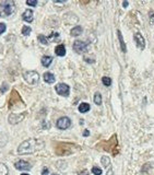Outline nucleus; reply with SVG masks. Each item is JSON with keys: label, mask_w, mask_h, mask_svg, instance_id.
I'll use <instances>...</instances> for the list:
<instances>
[{"label": "nucleus", "mask_w": 154, "mask_h": 175, "mask_svg": "<svg viewBox=\"0 0 154 175\" xmlns=\"http://www.w3.org/2000/svg\"><path fill=\"white\" fill-rule=\"evenodd\" d=\"M44 147V142L38 139H29L25 140L19 146L18 153L19 154H31L35 151L40 150Z\"/></svg>", "instance_id": "obj_1"}, {"label": "nucleus", "mask_w": 154, "mask_h": 175, "mask_svg": "<svg viewBox=\"0 0 154 175\" xmlns=\"http://www.w3.org/2000/svg\"><path fill=\"white\" fill-rule=\"evenodd\" d=\"M15 9V4L12 0H6L0 2V17L6 18L13 13Z\"/></svg>", "instance_id": "obj_2"}, {"label": "nucleus", "mask_w": 154, "mask_h": 175, "mask_svg": "<svg viewBox=\"0 0 154 175\" xmlns=\"http://www.w3.org/2000/svg\"><path fill=\"white\" fill-rule=\"evenodd\" d=\"M23 78L29 84H36L40 81V75L36 71H26L23 75Z\"/></svg>", "instance_id": "obj_3"}, {"label": "nucleus", "mask_w": 154, "mask_h": 175, "mask_svg": "<svg viewBox=\"0 0 154 175\" xmlns=\"http://www.w3.org/2000/svg\"><path fill=\"white\" fill-rule=\"evenodd\" d=\"M55 90L61 97H68L69 92H70V86L66 83H58L57 86H55Z\"/></svg>", "instance_id": "obj_4"}, {"label": "nucleus", "mask_w": 154, "mask_h": 175, "mask_svg": "<svg viewBox=\"0 0 154 175\" xmlns=\"http://www.w3.org/2000/svg\"><path fill=\"white\" fill-rule=\"evenodd\" d=\"M87 47H89V44L81 42V41H75L74 43H73V50L78 54L85 53L86 50H87Z\"/></svg>", "instance_id": "obj_5"}, {"label": "nucleus", "mask_w": 154, "mask_h": 175, "mask_svg": "<svg viewBox=\"0 0 154 175\" xmlns=\"http://www.w3.org/2000/svg\"><path fill=\"white\" fill-rule=\"evenodd\" d=\"M56 126H57V128L61 129V130H65V129H68L71 126V121L68 117H60L57 121Z\"/></svg>", "instance_id": "obj_6"}, {"label": "nucleus", "mask_w": 154, "mask_h": 175, "mask_svg": "<svg viewBox=\"0 0 154 175\" xmlns=\"http://www.w3.org/2000/svg\"><path fill=\"white\" fill-rule=\"evenodd\" d=\"M14 168L19 171H29L32 168V165L30 164L27 161H24V160H20L18 162H15L14 164Z\"/></svg>", "instance_id": "obj_7"}, {"label": "nucleus", "mask_w": 154, "mask_h": 175, "mask_svg": "<svg viewBox=\"0 0 154 175\" xmlns=\"http://www.w3.org/2000/svg\"><path fill=\"white\" fill-rule=\"evenodd\" d=\"M133 38L136 41L137 46L139 47L140 49H144V47H145V41H144L143 36L141 35L140 33H136V34L133 35Z\"/></svg>", "instance_id": "obj_8"}, {"label": "nucleus", "mask_w": 154, "mask_h": 175, "mask_svg": "<svg viewBox=\"0 0 154 175\" xmlns=\"http://www.w3.org/2000/svg\"><path fill=\"white\" fill-rule=\"evenodd\" d=\"M25 116V113H22V114H17V113H12V114L10 115V117H9V122H10V124H18V123H20L24 118Z\"/></svg>", "instance_id": "obj_9"}, {"label": "nucleus", "mask_w": 154, "mask_h": 175, "mask_svg": "<svg viewBox=\"0 0 154 175\" xmlns=\"http://www.w3.org/2000/svg\"><path fill=\"white\" fill-rule=\"evenodd\" d=\"M23 20L29 22V23L33 21V11L31 9H27V10L24 11V13H23Z\"/></svg>", "instance_id": "obj_10"}, {"label": "nucleus", "mask_w": 154, "mask_h": 175, "mask_svg": "<svg viewBox=\"0 0 154 175\" xmlns=\"http://www.w3.org/2000/svg\"><path fill=\"white\" fill-rule=\"evenodd\" d=\"M44 80H45V82L47 83H54L56 78H55V76L53 73H50V72H45L43 76Z\"/></svg>", "instance_id": "obj_11"}, {"label": "nucleus", "mask_w": 154, "mask_h": 175, "mask_svg": "<svg viewBox=\"0 0 154 175\" xmlns=\"http://www.w3.org/2000/svg\"><path fill=\"white\" fill-rule=\"evenodd\" d=\"M55 53H56L57 56H60V57L65 56L66 55V47L64 46V45H58V46H56V48H55Z\"/></svg>", "instance_id": "obj_12"}, {"label": "nucleus", "mask_w": 154, "mask_h": 175, "mask_svg": "<svg viewBox=\"0 0 154 175\" xmlns=\"http://www.w3.org/2000/svg\"><path fill=\"white\" fill-rule=\"evenodd\" d=\"M82 28L80 26V25H77V26H74L73 29L71 30V32H70V34H71L72 36H79L82 34Z\"/></svg>", "instance_id": "obj_13"}, {"label": "nucleus", "mask_w": 154, "mask_h": 175, "mask_svg": "<svg viewBox=\"0 0 154 175\" xmlns=\"http://www.w3.org/2000/svg\"><path fill=\"white\" fill-rule=\"evenodd\" d=\"M51 62H53V57H50V56H44V57H42V65H43L44 67H49Z\"/></svg>", "instance_id": "obj_14"}, {"label": "nucleus", "mask_w": 154, "mask_h": 175, "mask_svg": "<svg viewBox=\"0 0 154 175\" xmlns=\"http://www.w3.org/2000/svg\"><path fill=\"white\" fill-rule=\"evenodd\" d=\"M90 104L89 103H81L79 105V112L80 113H86V112H89L90 111Z\"/></svg>", "instance_id": "obj_15"}, {"label": "nucleus", "mask_w": 154, "mask_h": 175, "mask_svg": "<svg viewBox=\"0 0 154 175\" xmlns=\"http://www.w3.org/2000/svg\"><path fill=\"white\" fill-rule=\"evenodd\" d=\"M117 34H118V38H119V42H120V47H121V50L124 52V53H126L127 49H126V45H125V42H124V38H122L121 32H120V31H117Z\"/></svg>", "instance_id": "obj_16"}, {"label": "nucleus", "mask_w": 154, "mask_h": 175, "mask_svg": "<svg viewBox=\"0 0 154 175\" xmlns=\"http://www.w3.org/2000/svg\"><path fill=\"white\" fill-rule=\"evenodd\" d=\"M94 103L96 105H100L102 104V95L100 92H96L94 94Z\"/></svg>", "instance_id": "obj_17"}, {"label": "nucleus", "mask_w": 154, "mask_h": 175, "mask_svg": "<svg viewBox=\"0 0 154 175\" xmlns=\"http://www.w3.org/2000/svg\"><path fill=\"white\" fill-rule=\"evenodd\" d=\"M100 162H102V164H103L104 168H108L111 165V160H109L108 157H103L100 159Z\"/></svg>", "instance_id": "obj_18"}, {"label": "nucleus", "mask_w": 154, "mask_h": 175, "mask_svg": "<svg viewBox=\"0 0 154 175\" xmlns=\"http://www.w3.org/2000/svg\"><path fill=\"white\" fill-rule=\"evenodd\" d=\"M31 32H32V29H31L30 26H23V28H22V34L24 36L30 35Z\"/></svg>", "instance_id": "obj_19"}, {"label": "nucleus", "mask_w": 154, "mask_h": 175, "mask_svg": "<svg viewBox=\"0 0 154 175\" xmlns=\"http://www.w3.org/2000/svg\"><path fill=\"white\" fill-rule=\"evenodd\" d=\"M0 175H8V168L4 163H0Z\"/></svg>", "instance_id": "obj_20"}, {"label": "nucleus", "mask_w": 154, "mask_h": 175, "mask_svg": "<svg viewBox=\"0 0 154 175\" xmlns=\"http://www.w3.org/2000/svg\"><path fill=\"white\" fill-rule=\"evenodd\" d=\"M102 82H103L104 86H109L111 84V79L108 78V77H103V78H102Z\"/></svg>", "instance_id": "obj_21"}, {"label": "nucleus", "mask_w": 154, "mask_h": 175, "mask_svg": "<svg viewBox=\"0 0 154 175\" xmlns=\"http://www.w3.org/2000/svg\"><path fill=\"white\" fill-rule=\"evenodd\" d=\"M38 41H40V43L43 44V45H48V41H47V38H46V36H44V35H38Z\"/></svg>", "instance_id": "obj_22"}, {"label": "nucleus", "mask_w": 154, "mask_h": 175, "mask_svg": "<svg viewBox=\"0 0 154 175\" xmlns=\"http://www.w3.org/2000/svg\"><path fill=\"white\" fill-rule=\"evenodd\" d=\"M92 173H93L94 175H102V170H100V168H97V166H93Z\"/></svg>", "instance_id": "obj_23"}, {"label": "nucleus", "mask_w": 154, "mask_h": 175, "mask_svg": "<svg viewBox=\"0 0 154 175\" xmlns=\"http://www.w3.org/2000/svg\"><path fill=\"white\" fill-rule=\"evenodd\" d=\"M8 88H9V86H8L6 82H4V83H2V86H1V88H0V92L4 93L8 90Z\"/></svg>", "instance_id": "obj_24"}, {"label": "nucleus", "mask_w": 154, "mask_h": 175, "mask_svg": "<svg viewBox=\"0 0 154 175\" xmlns=\"http://www.w3.org/2000/svg\"><path fill=\"white\" fill-rule=\"evenodd\" d=\"M26 4H27V6H31V7H36L37 1H36V0H27V1H26Z\"/></svg>", "instance_id": "obj_25"}, {"label": "nucleus", "mask_w": 154, "mask_h": 175, "mask_svg": "<svg viewBox=\"0 0 154 175\" xmlns=\"http://www.w3.org/2000/svg\"><path fill=\"white\" fill-rule=\"evenodd\" d=\"M7 30V26H6V24L4 23H0V34H2V33L4 32Z\"/></svg>", "instance_id": "obj_26"}, {"label": "nucleus", "mask_w": 154, "mask_h": 175, "mask_svg": "<svg viewBox=\"0 0 154 175\" xmlns=\"http://www.w3.org/2000/svg\"><path fill=\"white\" fill-rule=\"evenodd\" d=\"M150 21L151 23H154V12H151L150 13Z\"/></svg>", "instance_id": "obj_27"}, {"label": "nucleus", "mask_w": 154, "mask_h": 175, "mask_svg": "<svg viewBox=\"0 0 154 175\" xmlns=\"http://www.w3.org/2000/svg\"><path fill=\"white\" fill-rule=\"evenodd\" d=\"M42 175H48V168H43V172H42Z\"/></svg>", "instance_id": "obj_28"}, {"label": "nucleus", "mask_w": 154, "mask_h": 175, "mask_svg": "<svg viewBox=\"0 0 154 175\" xmlns=\"http://www.w3.org/2000/svg\"><path fill=\"white\" fill-rule=\"evenodd\" d=\"M128 4H129V2H128V1H124V2H122V6H124V8L128 7Z\"/></svg>", "instance_id": "obj_29"}, {"label": "nucleus", "mask_w": 154, "mask_h": 175, "mask_svg": "<svg viewBox=\"0 0 154 175\" xmlns=\"http://www.w3.org/2000/svg\"><path fill=\"white\" fill-rule=\"evenodd\" d=\"M89 135H90V131H89V130H85V131H83V136H89Z\"/></svg>", "instance_id": "obj_30"}, {"label": "nucleus", "mask_w": 154, "mask_h": 175, "mask_svg": "<svg viewBox=\"0 0 154 175\" xmlns=\"http://www.w3.org/2000/svg\"><path fill=\"white\" fill-rule=\"evenodd\" d=\"M80 175H89V173H87V171H82L81 173H80Z\"/></svg>", "instance_id": "obj_31"}, {"label": "nucleus", "mask_w": 154, "mask_h": 175, "mask_svg": "<svg viewBox=\"0 0 154 175\" xmlns=\"http://www.w3.org/2000/svg\"><path fill=\"white\" fill-rule=\"evenodd\" d=\"M107 175H113V168H109V170H108Z\"/></svg>", "instance_id": "obj_32"}, {"label": "nucleus", "mask_w": 154, "mask_h": 175, "mask_svg": "<svg viewBox=\"0 0 154 175\" xmlns=\"http://www.w3.org/2000/svg\"><path fill=\"white\" fill-rule=\"evenodd\" d=\"M21 175H29V174H25V173H23V174H21Z\"/></svg>", "instance_id": "obj_33"}, {"label": "nucleus", "mask_w": 154, "mask_h": 175, "mask_svg": "<svg viewBox=\"0 0 154 175\" xmlns=\"http://www.w3.org/2000/svg\"><path fill=\"white\" fill-rule=\"evenodd\" d=\"M53 175H58V174H53Z\"/></svg>", "instance_id": "obj_34"}]
</instances>
